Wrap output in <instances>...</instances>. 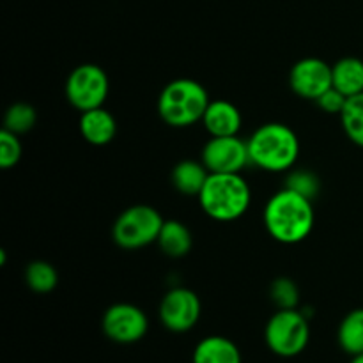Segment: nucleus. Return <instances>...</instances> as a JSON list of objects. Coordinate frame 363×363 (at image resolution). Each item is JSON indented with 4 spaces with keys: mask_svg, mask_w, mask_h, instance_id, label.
I'll use <instances>...</instances> for the list:
<instances>
[{
    "mask_svg": "<svg viewBox=\"0 0 363 363\" xmlns=\"http://www.w3.org/2000/svg\"><path fill=\"white\" fill-rule=\"evenodd\" d=\"M262 218L273 240L284 245H296L312 233L315 213L311 199L289 188H282L272 195Z\"/></svg>",
    "mask_w": 363,
    "mask_h": 363,
    "instance_id": "f257e3e1",
    "label": "nucleus"
},
{
    "mask_svg": "<svg viewBox=\"0 0 363 363\" xmlns=\"http://www.w3.org/2000/svg\"><path fill=\"white\" fill-rule=\"evenodd\" d=\"M250 163L266 172H286L300 156V138L282 123H266L248 138Z\"/></svg>",
    "mask_w": 363,
    "mask_h": 363,
    "instance_id": "f03ea898",
    "label": "nucleus"
},
{
    "mask_svg": "<svg viewBox=\"0 0 363 363\" xmlns=\"http://www.w3.org/2000/svg\"><path fill=\"white\" fill-rule=\"evenodd\" d=\"M250 201V186L241 174L209 172L199 194V202L206 215L218 222H233L243 216Z\"/></svg>",
    "mask_w": 363,
    "mask_h": 363,
    "instance_id": "7ed1b4c3",
    "label": "nucleus"
},
{
    "mask_svg": "<svg viewBox=\"0 0 363 363\" xmlns=\"http://www.w3.org/2000/svg\"><path fill=\"white\" fill-rule=\"evenodd\" d=\"M209 96L204 85L191 78H177L167 84L158 98V113L169 126L186 128L204 117Z\"/></svg>",
    "mask_w": 363,
    "mask_h": 363,
    "instance_id": "20e7f679",
    "label": "nucleus"
},
{
    "mask_svg": "<svg viewBox=\"0 0 363 363\" xmlns=\"http://www.w3.org/2000/svg\"><path fill=\"white\" fill-rule=\"evenodd\" d=\"M266 346L280 358H294L305 351L311 340L308 315L298 308H279L264 328Z\"/></svg>",
    "mask_w": 363,
    "mask_h": 363,
    "instance_id": "39448f33",
    "label": "nucleus"
},
{
    "mask_svg": "<svg viewBox=\"0 0 363 363\" xmlns=\"http://www.w3.org/2000/svg\"><path fill=\"white\" fill-rule=\"evenodd\" d=\"M163 222L158 211L152 206L137 204L124 209L116 220L112 238L124 250H137L158 241Z\"/></svg>",
    "mask_w": 363,
    "mask_h": 363,
    "instance_id": "423d86ee",
    "label": "nucleus"
},
{
    "mask_svg": "<svg viewBox=\"0 0 363 363\" xmlns=\"http://www.w3.org/2000/svg\"><path fill=\"white\" fill-rule=\"evenodd\" d=\"M108 77L98 64L74 67L66 80V98L80 112L99 108L108 96Z\"/></svg>",
    "mask_w": 363,
    "mask_h": 363,
    "instance_id": "0eeeda50",
    "label": "nucleus"
},
{
    "mask_svg": "<svg viewBox=\"0 0 363 363\" xmlns=\"http://www.w3.org/2000/svg\"><path fill=\"white\" fill-rule=\"evenodd\" d=\"M103 333L116 344H135L145 337L149 319L140 307L116 303L106 308L101 319Z\"/></svg>",
    "mask_w": 363,
    "mask_h": 363,
    "instance_id": "6e6552de",
    "label": "nucleus"
},
{
    "mask_svg": "<svg viewBox=\"0 0 363 363\" xmlns=\"http://www.w3.org/2000/svg\"><path fill=\"white\" fill-rule=\"evenodd\" d=\"M201 162L209 172L241 174V170L250 163L248 140H241L238 135L211 137L202 149Z\"/></svg>",
    "mask_w": 363,
    "mask_h": 363,
    "instance_id": "1a4fd4ad",
    "label": "nucleus"
},
{
    "mask_svg": "<svg viewBox=\"0 0 363 363\" xmlns=\"http://www.w3.org/2000/svg\"><path fill=\"white\" fill-rule=\"evenodd\" d=\"M202 305L197 294L186 287H174L160 303V321L169 332L186 333L201 319Z\"/></svg>",
    "mask_w": 363,
    "mask_h": 363,
    "instance_id": "9d476101",
    "label": "nucleus"
},
{
    "mask_svg": "<svg viewBox=\"0 0 363 363\" xmlns=\"http://www.w3.org/2000/svg\"><path fill=\"white\" fill-rule=\"evenodd\" d=\"M289 85L300 98L318 101V98L333 87L332 66L318 57H305L291 67Z\"/></svg>",
    "mask_w": 363,
    "mask_h": 363,
    "instance_id": "9b49d317",
    "label": "nucleus"
},
{
    "mask_svg": "<svg viewBox=\"0 0 363 363\" xmlns=\"http://www.w3.org/2000/svg\"><path fill=\"white\" fill-rule=\"evenodd\" d=\"M202 124L211 137H230L238 135V131L241 130L243 117L234 103L227 99H215L209 101L202 117Z\"/></svg>",
    "mask_w": 363,
    "mask_h": 363,
    "instance_id": "f8f14e48",
    "label": "nucleus"
},
{
    "mask_svg": "<svg viewBox=\"0 0 363 363\" xmlns=\"http://www.w3.org/2000/svg\"><path fill=\"white\" fill-rule=\"evenodd\" d=\"M78 126H80L82 137L92 145L110 144L117 133L116 117L103 106L82 112Z\"/></svg>",
    "mask_w": 363,
    "mask_h": 363,
    "instance_id": "ddd939ff",
    "label": "nucleus"
},
{
    "mask_svg": "<svg viewBox=\"0 0 363 363\" xmlns=\"http://www.w3.org/2000/svg\"><path fill=\"white\" fill-rule=\"evenodd\" d=\"M191 363H243V357L236 342L222 335H209L195 346Z\"/></svg>",
    "mask_w": 363,
    "mask_h": 363,
    "instance_id": "4468645a",
    "label": "nucleus"
},
{
    "mask_svg": "<svg viewBox=\"0 0 363 363\" xmlns=\"http://www.w3.org/2000/svg\"><path fill=\"white\" fill-rule=\"evenodd\" d=\"M333 87L346 98L363 92V60L358 57H344L332 66Z\"/></svg>",
    "mask_w": 363,
    "mask_h": 363,
    "instance_id": "2eb2a0df",
    "label": "nucleus"
},
{
    "mask_svg": "<svg viewBox=\"0 0 363 363\" xmlns=\"http://www.w3.org/2000/svg\"><path fill=\"white\" fill-rule=\"evenodd\" d=\"M209 176V170L202 162H195V160H183L174 167L172 174H170V181H172L174 188L183 195H197L201 194L202 186L206 184V179Z\"/></svg>",
    "mask_w": 363,
    "mask_h": 363,
    "instance_id": "dca6fc26",
    "label": "nucleus"
},
{
    "mask_svg": "<svg viewBox=\"0 0 363 363\" xmlns=\"http://www.w3.org/2000/svg\"><path fill=\"white\" fill-rule=\"evenodd\" d=\"M158 245L167 257H184L191 250V233L179 220H165L158 236Z\"/></svg>",
    "mask_w": 363,
    "mask_h": 363,
    "instance_id": "f3484780",
    "label": "nucleus"
},
{
    "mask_svg": "<svg viewBox=\"0 0 363 363\" xmlns=\"http://www.w3.org/2000/svg\"><path fill=\"white\" fill-rule=\"evenodd\" d=\"M337 340L344 353L351 357L363 353V308H354L340 321Z\"/></svg>",
    "mask_w": 363,
    "mask_h": 363,
    "instance_id": "a211bd4d",
    "label": "nucleus"
},
{
    "mask_svg": "<svg viewBox=\"0 0 363 363\" xmlns=\"http://www.w3.org/2000/svg\"><path fill=\"white\" fill-rule=\"evenodd\" d=\"M25 282L34 293H52L59 284L57 269L46 261H34L25 268Z\"/></svg>",
    "mask_w": 363,
    "mask_h": 363,
    "instance_id": "6ab92c4d",
    "label": "nucleus"
},
{
    "mask_svg": "<svg viewBox=\"0 0 363 363\" xmlns=\"http://www.w3.org/2000/svg\"><path fill=\"white\" fill-rule=\"evenodd\" d=\"M340 121L347 138L363 147V92L347 98L346 106L340 113Z\"/></svg>",
    "mask_w": 363,
    "mask_h": 363,
    "instance_id": "aec40b11",
    "label": "nucleus"
},
{
    "mask_svg": "<svg viewBox=\"0 0 363 363\" xmlns=\"http://www.w3.org/2000/svg\"><path fill=\"white\" fill-rule=\"evenodd\" d=\"M35 121H38V113H35L34 106L28 103H14L4 117V128L9 130L11 133L23 135L35 126Z\"/></svg>",
    "mask_w": 363,
    "mask_h": 363,
    "instance_id": "412c9836",
    "label": "nucleus"
},
{
    "mask_svg": "<svg viewBox=\"0 0 363 363\" xmlns=\"http://www.w3.org/2000/svg\"><path fill=\"white\" fill-rule=\"evenodd\" d=\"M269 296L279 308H298L300 289L291 279H277L269 287Z\"/></svg>",
    "mask_w": 363,
    "mask_h": 363,
    "instance_id": "4be33fe9",
    "label": "nucleus"
},
{
    "mask_svg": "<svg viewBox=\"0 0 363 363\" xmlns=\"http://www.w3.org/2000/svg\"><path fill=\"white\" fill-rule=\"evenodd\" d=\"M286 188L289 190L298 191L303 197L314 201L319 194V188H321V183H319V177L315 174L308 172V170H294V172L289 174L287 177Z\"/></svg>",
    "mask_w": 363,
    "mask_h": 363,
    "instance_id": "5701e85b",
    "label": "nucleus"
},
{
    "mask_svg": "<svg viewBox=\"0 0 363 363\" xmlns=\"http://www.w3.org/2000/svg\"><path fill=\"white\" fill-rule=\"evenodd\" d=\"M21 152H23V149H21V142L18 135L11 133L9 130L4 128L0 131V167L4 170L13 169L20 162Z\"/></svg>",
    "mask_w": 363,
    "mask_h": 363,
    "instance_id": "b1692460",
    "label": "nucleus"
},
{
    "mask_svg": "<svg viewBox=\"0 0 363 363\" xmlns=\"http://www.w3.org/2000/svg\"><path fill=\"white\" fill-rule=\"evenodd\" d=\"M347 98L340 91H337L335 87L328 89L321 98H318V106L321 110H325L326 113H342L344 106H346Z\"/></svg>",
    "mask_w": 363,
    "mask_h": 363,
    "instance_id": "393cba45",
    "label": "nucleus"
},
{
    "mask_svg": "<svg viewBox=\"0 0 363 363\" xmlns=\"http://www.w3.org/2000/svg\"><path fill=\"white\" fill-rule=\"evenodd\" d=\"M350 363H363V353L357 354V357H353V360H351Z\"/></svg>",
    "mask_w": 363,
    "mask_h": 363,
    "instance_id": "a878e982",
    "label": "nucleus"
}]
</instances>
